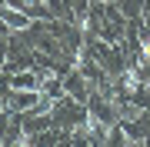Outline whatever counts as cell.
<instances>
[{"mask_svg":"<svg viewBox=\"0 0 150 147\" xmlns=\"http://www.w3.org/2000/svg\"><path fill=\"white\" fill-rule=\"evenodd\" d=\"M0 20H4L10 30H27L33 23L30 13L23 10V7H17V4H0Z\"/></svg>","mask_w":150,"mask_h":147,"instance_id":"cell-1","label":"cell"},{"mask_svg":"<svg viewBox=\"0 0 150 147\" xmlns=\"http://www.w3.org/2000/svg\"><path fill=\"white\" fill-rule=\"evenodd\" d=\"M120 87L127 90V94L144 90V74H140V67H123V74H120Z\"/></svg>","mask_w":150,"mask_h":147,"instance_id":"cell-2","label":"cell"},{"mask_svg":"<svg viewBox=\"0 0 150 147\" xmlns=\"http://www.w3.org/2000/svg\"><path fill=\"white\" fill-rule=\"evenodd\" d=\"M77 33L87 40V33H90V13H80V17H77Z\"/></svg>","mask_w":150,"mask_h":147,"instance_id":"cell-3","label":"cell"},{"mask_svg":"<svg viewBox=\"0 0 150 147\" xmlns=\"http://www.w3.org/2000/svg\"><path fill=\"white\" fill-rule=\"evenodd\" d=\"M10 4H17V7H23V10H37V7L43 4V0H10Z\"/></svg>","mask_w":150,"mask_h":147,"instance_id":"cell-4","label":"cell"},{"mask_svg":"<svg viewBox=\"0 0 150 147\" xmlns=\"http://www.w3.org/2000/svg\"><path fill=\"white\" fill-rule=\"evenodd\" d=\"M140 54H144V60H150V37L147 33L140 37Z\"/></svg>","mask_w":150,"mask_h":147,"instance_id":"cell-5","label":"cell"},{"mask_svg":"<svg viewBox=\"0 0 150 147\" xmlns=\"http://www.w3.org/2000/svg\"><path fill=\"white\" fill-rule=\"evenodd\" d=\"M144 90H147V94H150V74H147V77H144Z\"/></svg>","mask_w":150,"mask_h":147,"instance_id":"cell-6","label":"cell"}]
</instances>
